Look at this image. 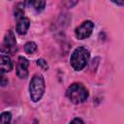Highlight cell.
I'll return each instance as SVG.
<instances>
[{
    "label": "cell",
    "instance_id": "6da1fadb",
    "mask_svg": "<svg viewBox=\"0 0 124 124\" xmlns=\"http://www.w3.org/2000/svg\"><path fill=\"white\" fill-rule=\"evenodd\" d=\"M90 58V52L85 46H78L71 54L70 63L74 70L80 71L88 63Z\"/></svg>",
    "mask_w": 124,
    "mask_h": 124
},
{
    "label": "cell",
    "instance_id": "7a4b0ae2",
    "mask_svg": "<svg viewBox=\"0 0 124 124\" xmlns=\"http://www.w3.org/2000/svg\"><path fill=\"white\" fill-rule=\"evenodd\" d=\"M66 96L72 103L80 104L88 98L89 92L82 83L75 82L68 87L66 91Z\"/></svg>",
    "mask_w": 124,
    "mask_h": 124
},
{
    "label": "cell",
    "instance_id": "3957f363",
    "mask_svg": "<svg viewBox=\"0 0 124 124\" xmlns=\"http://www.w3.org/2000/svg\"><path fill=\"white\" fill-rule=\"evenodd\" d=\"M45 88L46 84L44 77L41 74L34 75L29 83V93L31 101H33L34 103L39 102L45 93Z\"/></svg>",
    "mask_w": 124,
    "mask_h": 124
},
{
    "label": "cell",
    "instance_id": "277c9868",
    "mask_svg": "<svg viewBox=\"0 0 124 124\" xmlns=\"http://www.w3.org/2000/svg\"><path fill=\"white\" fill-rule=\"evenodd\" d=\"M93 29H94V23L90 20H85L78 27L76 28L75 35H76L77 39L84 40V39H87L92 34Z\"/></svg>",
    "mask_w": 124,
    "mask_h": 124
},
{
    "label": "cell",
    "instance_id": "5b68a950",
    "mask_svg": "<svg viewBox=\"0 0 124 124\" xmlns=\"http://www.w3.org/2000/svg\"><path fill=\"white\" fill-rule=\"evenodd\" d=\"M16 51V41L14 35V32L12 30H9L4 38L3 46H2V52L4 53H10L13 54Z\"/></svg>",
    "mask_w": 124,
    "mask_h": 124
},
{
    "label": "cell",
    "instance_id": "8992f818",
    "mask_svg": "<svg viewBox=\"0 0 124 124\" xmlns=\"http://www.w3.org/2000/svg\"><path fill=\"white\" fill-rule=\"evenodd\" d=\"M28 66H29V61L25 57L19 56L16 64V76L19 78L25 79L28 77Z\"/></svg>",
    "mask_w": 124,
    "mask_h": 124
},
{
    "label": "cell",
    "instance_id": "52a82bcc",
    "mask_svg": "<svg viewBox=\"0 0 124 124\" xmlns=\"http://www.w3.org/2000/svg\"><path fill=\"white\" fill-rule=\"evenodd\" d=\"M16 20H17L16 26V33L19 34V35L26 34V32H27V30L29 29V26H30V20H29V18L23 16V17H20V18H18Z\"/></svg>",
    "mask_w": 124,
    "mask_h": 124
},
{
    "label": "cell",
    "instance_id": "ba28073f",
    "mask_svg": "<svg viewBox=\"0 0 124 124\" xmlns=\"http://www.w3.org/2000/svg\"><path fill=\"white\" fill-rule=\"evenodd\" d=\"M13 70V62L7 53L2 52L1 54V73H7Z\"/></svg>",
    "mask_w": 124,
    "mask_h": 124
},
{
    "label": "cell",
    "instance_id": "9c48e42d",
    "mask_svg": "<svg viewBox=\"0 0 124 124\" xmlns=\"http://www.w3.org/2000/svg\"><path fill=\"white\" fill-rule=\"evenodd\" d=\"M14 15H15V17L16 19L24 16V5L22 3H18L16 6L15 11H14Z\"/></svg>",
    "mask_w": 124,
    "mask_h": 124
},
{
    "label": "cell",
    "instance_id": "30bf717a",
    "mask_svg": "<svg viewBox=\"0 0 124 124\" xmlns=\"http://www.w3.org/2000/svg\"><path fill=\"white\" fill-rule=\"evenodd\" d=\"M37 45L34 42H28L24 45V50L28 54H33L37 50Z\"/></svg>",
    "mask_w": 124,
    "mask_h": 124
},
{
    "label": "cell",
    "instance_id": "8fae6325",
    "mask_svg": "<svg viewBox=\"0 0 124 124\" xmlns=\"http://www.w3.org/2000/svg\"><path fill=\"white\" fill-rule=\"evenodd\" d=\"M11 119H12V114H11V112H9V111H4V112H2L1 115H0V123H1V124L10 123V122H11Z\"/></svg>",
    "mask_w": 124,
    "mask_h": 124
},
{
    "label": "cell",
    "instance_id": "7c38bea8",
    "mask_svg": "<svg viewBox=\"0 0 124 124\" xmlns=\"http://www.w3.org/2000/svg\"><path fill=\"white\" fill-rule=\"evenodd\" d=\"M33 7L37 12H42L46 7V0H34Z\"/></svg>",
    "mask_w": 124,
    "mask_h": 124
},
{
    "label": "cell",
    "instance_id": "4fadbf2b",
    "mask_svg": "<svg viewBox=\"0 0 124 124\" xmlns=\"http://www.w3.org/2000/svg\"><path fill=\"white\" fill-rule=\"evenodd\" d=\"M62 2H63L64 6H65L66 8L71 9V8L75 7V6L78 4V0H62Z\"/></svg>",
    "mask_w": 124,
    "mask_h": 124
},
{
    "label": "cell",
    "instance_id": "5bb4252c",
    "mask_svg": "<svg viewBox=\"0 0 124 124\" xmlns=\"http://www.w3.org/2000/svg\"><path fill=\"white\" fill-rule=\"evenodd\" d=\"M37 65H38L42 70H44V71H46V70L48 69V65H47L46 61L44 60V59H42V58L37 60Z\"/></svg>",
    "mask_w": 124,
    "mask_h": 124
},
{
    "label": "cell",
    "instance_id": "9a60e30c",
    "mask_svg": "<svg viewBox=\"0 0 124 124\" xmlns=\"http://www.w3.org/2000/svg\"><path fill=\"white\" fill-rule=\"evenodd\" d=\"M111 2H113L114 4L118 5V6H123L124 7V0H110Z\"/></svg>",
    "mask_w": 124,
    "mask_h": 124
},
{
    "label": "cell",
    "instance_id": "2e32d148",
    "mask_svg": "<svg viewBox=\"0 0 124 124\" xmlns=\"http://www.w3.org/2000/svg\"><path fill=\"white\" fill-rule=\"evenodd\" d=\"M1 79H2V80H1V85H2V86H5V85H6V83H8V80L5 78V77H4V75H3V74H2Z\"/></svg>",
    "mask_w": 124,
    "mask_h": 124
},
{
    "label": "cell",
    "instance_id": "e0dca14e",
    "mask_svg": "<svg viewBox=\"0 0 124 124\" xmlns=\"http://www.w3.org/2000/svg\"><path fill=\"white\" fill-rule=\"evenodd\" d=\"M71 122H72V123H77V122H78V123H83V120L80 119V118H75V119H73Z\"/></svg>",
    "mask_w": 124,
    "mask_h": 124
},
{
    "label": "cell",
    "instance_id": "ac0fdd59",
    "mask_svg": "<svg viewBox=\"0 0 124 124\" xmlns=\"http://www.w3.org/2000/svg\"><path fill=\"white\" fill-rule=\"evenodd\" d=\"M24 3H25L27 6H31V5H33L34 0H24Z\"/></svg>",
    "mask_w": 124,
    "mask_h": 124
}]
</instances>
